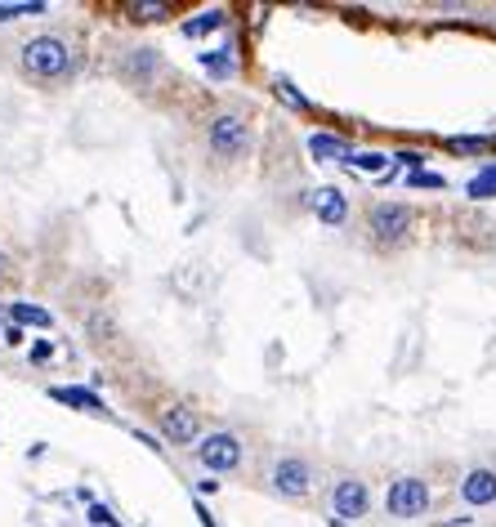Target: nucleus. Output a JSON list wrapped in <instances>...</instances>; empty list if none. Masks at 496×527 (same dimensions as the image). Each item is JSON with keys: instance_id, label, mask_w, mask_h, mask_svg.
I'll return each instance as SVG.
<instances>
[{"instance_id": "obj_1", "label": "nucleus", "mask_w": 496, "mask_h": 527, "mask_svg": "<svg viewBox=\"0 0 496 527\" xmlns=\"http://www.w3.org/2000/svg\"><path fill=\"white\" fill-rule=\"evenodd\" d=\"M23 72L36 81H63L76 72V54L63 36H32L23 45Z\"/></svg>"}, {"instance_id": "obj_2", "label": "nucleus", "mask_w": 496, "mask_h": 527, "mask_svg": "<svg viewBox=\"0 0 496 527\" xmlns=\"http://www.w3.org/2000/svg\"><path fill=\"white\" fill-rule=\"evenodd\" d=\"M367 228L380 246H403L416 228V215H412V206H403V201H376L371 215H367Z\"/></svg>"}, {"instance_id": "obj_3", "label": "nucleus", "mask_w": 496, "mask_h": 527, "mask_svg": "<svg viewBox=\"0 0 496 527\" xmlns=\"http://www.w3.org/2000/svg\"><path fill=\"white\" fill-rule=\"evenodd\" d=\"M206 139H211L215 157L237 161L251 148V126H246V117H237V112H219V117H211V126H206Z\"/></svg>"}, {"instance_id": "obj_4", "label": "nucleus", "mask_w": 496, "mask_h": 527, "mask_svg": "<svg viewBox=\"0 0 496 527\" xmlns=\"http://www.w3.org/2000/svg\"><path fill=\"white\" fill-rule=\"evenodd\" d=\"M385 510L394 514V519H421V514L429 510V487H425V478H398V483H389Z\"/></svg>"}, {"instance_id": "obj_5", "label": "nucleus", "mask_w": 496, "mask_h": 527, "mask_svg": "<svg viewBox=\"0 0 496 527\" xmlns=\"http://www.w3.org/2000/svg\"><path fill=\"white\" fill-rule=\"evenodd\" d=\"M197 461L215 474H228V469L242 465V443H237V434H228V429H219V434H206L202 443H197Z\"/></svg>"}, {"instance_id": "obj_6", "label": "nucleus", "mask_w": 496, "mask_h": 527, "mask_svg": "<svg viewBox=\"0 0 496 527\" xmlns=\"http://www.w3.org/2000/svg\"><path fill=\"white\" fill-rule=\"evenodd\" d=\"M367 505H371V492H367V483H362V478H340L336 492H331V510H336V523L362 519V514H367Z\"/></svg>"}, {"instance_id": "obj_7", "label": "nucleus", "mask_w": 496, "mask_h": 527, "mask_svg": "<svg viewBox=\"0 0 496 527\" xmlns=\"http://www.w3.org/2000/svg\"><path fill=\"white\" fill-rule=\"evenodd\" d=\"M161 434H166L170 443H179V447L202 443V420H197V411H193V407L175 402V407L161 411Z\"/></svg>"}, {"instance_id": "obj_8", "label": "nucleus", "mask_w": 496, "mask_h": 527, "mask_svg": "<svg viewBox=\"0 0 496 527\" xmlns=\"http://www.w3.org/2000/svg\"><path fill=\"white\" fill-rule=\"evenodd\" d=\"M269 483H273V492H282V496H304L313 483V469H309V461H300V456H282V461L273 465Z\"/></svg>"}, {"instance_id": "obj_9", "label": "nucleus", "mask_w": 496, "mask_h": 527, "mask_svg": "<svg viewBox=\"0 0 496 527\" xmlns=\"http://www.w3.org/2000/svg\"><path fill=\"white\" fill-rule=\"evenodd\" d=\"M461 501L470 505V510H483V505L496 501V474L492 469H470V474L461 478Z\"/></svg>"}, {"instance_id": "obj_10", "label": "nucleus", "mask_w": 496, "mask_h": 527, "mask_svg": "<svg viewBox=\"0 0 496 527\" xmlns=\"http://www.w3.org/2000/svg\"><path fill=\"white\" fill-rule=\"evenodd\" d=\"M309 210L322 219V224H345V215H349V197L340 193V188H318V193H309Z\"/></svg>"}, {"instance_id": "obj_11", "label": "nucleus", "mask_w": 496, "mask_h": 527, "mask_svg": "<svg viewBox=\"0 0 496 527\" xmlns=\"http://www.w3.org/2000/svg\"><path fill=\"white\" fill-rule=\"evenodd\" d=\"M309 157L313 161H345L354 157V143L340 139V134H309Z\"/></svg>"}, {"instance_id": "obj_12", "label": "nucleus", "mask_w": 496, "mask_h": 527, "mask_svg": "<svg viewBox=\"0 0 496 527\" xmlns=\"http://www.w3.org/2000/svg\"><path fill=\"white\" fill-rule=\"evenodd\" d=\"M50 398L54 402H68V407H76V411H94V416H103V411H108L94 389H81V385H54Z\"/></svg>"}, {"instance_id": "obj_13", "label": "nucleus", "mask_w": 496, "mask_h": 527, "mask_svg": "<svg viewBox=\"0 0 496 527\" xmlns=\"http://www.w3.org/2000/svg\"><path fill=\"white\" fill-rule=\"evenodd\" d=\"M197 63H202V72L211 76V81H228V76L237 72V50L233 45H224V50H206V54H197Z\"/></svg>"}, {"instance_id": "obj_14", "label": "nucleus", "mask_w": 496, "mask_h": 527, "mask_svg": "<svg viewBox=\"0 0 496 527\" xmlns=\"http://www.w3.org/2000/svg\"><path fill=\"white\" fill-rule=\"evenodd\" d=\"M219 27H228V9H202L197 18H188L179 32L188 36V41H202V36H211V32H219Z\"/></svg>"}, {"instance_id": "obj_15", "label": "nucleus", "mask_w": 496, "mask_h": 527, "mask_svg": "<svg viewBox=\"0 0 496 527\" xmlns=\"http://www.w3.org/2000/svg\"><path fill=\"white\" fill-rule=\"evenodd\" d=\"M121 72H126V81L148 85L152 76H157V50H130V59L121 63Z\"/></svg>"}, {"instance_id": "obj_16", "label": "nucleus", "mask_w": 496, "mask_h": 527, "mask_svg": "<svg viewBox=\"0 0 496 527\" xmlns=\"http://www.w3.org/2000/svg\"><path fill=\"white\" fill-rule=\"evenodd\" d=\"M5 313H9V322L14 327H54V318L45 309H36V304H23V300H14V304H5Z\"/></svg>"}, {"instance_id": "obj_17", "label": "nucleus", "mask_w": 496, "mask_h": 527, "mask_svg": "<svg viewBox=\"0 0 496 527\" xmlns=\"http://www.w3.org/2000/svg\"><path fill=\"white\" fill-rule=\"evenodd\" d=\"M465 197H470V201H492L496 197V161H483L479 175L465 184Z\"/></svg>"}, {"instance_id": "obj_18", "label": "nucleus", "mask_w": 496, "mask_h": 527, "mask_svg": "<svg viewBox=\"0 0 496 527\" xmlns=\"http://www.w3.org/2000/svg\"><path fill=\"white\" fill-rule=\"evenodd\" d=\"M126 14L135 23H161V18H170V5H161V0H130Z\"/></svg>"}, {"instance_id": "obj_19", "label": "nucleus", "mask_w": 496, "mask_h": 527, "mask_svg": "<svg viewBox=\"0 0 496 527\" xmlns=\"http://www.w3.org/2000/svg\"><path fill=\"white\" fill-rule=\"evenodd\" d=\"M389 152H354L349 157V170H367V175H389Z\"/></svg>"}, {"instance_id": "obj_20", "label": "nucleus", "mask_w": 496, "mask_h": 527, "mask_svg": "<svg viewBox=\"0 0 496 527\" xmlns=\"http://www.w3.org/2000/svg\"><path fill=\"white\" fill-rule=\"evenodd\" d=\"M496 143V134H456V139H447V148L452 152H483V148H492Z\"/></svg>"}, {"instance_id": "obj_21", "label": "nucleus", "mask_w": 496, "mask_h": 527, "mask_svg": "<svg viewBox=\"0 0 496 527\" xmlns=\"http://www.w3.org/2000/svg\"><path fill=\"white\" fill-rule=\"evenodd\" d=\"M23 14H45V0H18V5H0V23H9V18H23Z\"/></svg>"}, {"instance_id": "obj_22", "label": "nucleus", "mask_w": 496, "mask_h": 527, "mask_svg": "<svg viewBox=\"0 0 496 527\" xmlns=\"http://www.w3.org/2000/svg\"><path fill=\"white\" fill-rule=\"evenodd\" d=\"M273 90H278V99H282V103H291L295 112H309V99H304V94L295 90L291 81H282V76H278V85H273Z\"/></svg>"}, {"instance_id": "obj_23", "label": "nucleus", "mask_w": 496, "mask_h": 527, "mask_svg": "<svg viewBox=\"0 0 496 527\" xmlns=\"http://www.w3.org/2000/svg\"><path fill=\"white\" fill-rule=\"evenodd\" d=\"M407 188H447V179L434 175V170H412V175H407Z\"/></svg>"}, {"instance_id": "obj_24", "label": "nucleus", "mask_w": 496, "mask_h": 527, "mask_svg": "<svg viewBox=\"0 0 496 527\" xmlns=\"http://www.w3.org/2000/svg\"><path fill=\"white\" fill-rule=\"evenodd\" d=\"M90 527H121V519L108 510V505H99V501H90Z\"/></svg>"}, {"instance_id": "obj_25", "label": "nucleus", "mask_w": 496, "mask_h": 527, "mask_svg": "<svg viewBox=\"0 0 496 527\" xmlns=\"http://www.w3.org/2000/svg\"><path fill=\"white\" fill-rule=\"evenodd\" d=\"M394 161L398 166H407V175H412V170H425V152H416V148H407V152H394Z\"/></svg>"}, {"instance_id": "obj_26", "label": "nucleus", "mask_w": 496, "mask_h": 527, "mask_svg": "<svg viewBox=\"0 0 496 527\" xmlns=\"http://www.w3.org/2000/svg\"><path fill=\"white\" fill-rule=\"evenodd\" d=\"M50 358H54V344H50V340L32 344V362H50Z\"/></svg>"}, {"instance_id": "obj_27", "label": "nucleus", "mask_w": 496, "mask_h": 527, "mask_svg": "<svg viewBox=\"0 0 496 527\" xmlns=\"http://www.w3.org/2000/svg\"><path fill=\"white\" fill-rule=\"evenodd\" d=\"M0 340H5V344H23V327H14V322H9V327L0 331Z\"/></svg>"}, {"instance_id": "obj_28", "label": "nucleus", "mask_w": 496, "mask_h": 527, "mask_svg": "<svg viewBox=\"0 0 496 527\" xmlns=\"http://www.w3.org/2000/svg\"><path fill=\"white\" fill-rule=\"evenodd\" d=\"M193 510H197V519H202V527H215V519H211V510H206L202 501H193Z\"/></svg>"}, {"instance_id": "obj_29", "label": "nucleus", "mask_w": 496, "mask_h": 527, "mask_svg": "<svg viewBox=\"0 0 496 527\" xmlns=\"http://www.w3.org/2000/svg\"><path fill=\"white\" fill-rule=\"evenodd\" d=\"M197 492L211 496V492H219V483H215V478H202V483H197Z\"/></svg>"}, {"instance_id": "obj_30", "label": "nucleus", "mask_w": 496, "mask_h": 527, "mask_svg": "<svg viewBox=\"0 0 496 527\" xmlns=\"http://www.w3.org/2000/svg\"><path fill=\"white\" fill-rule=\"evenodd\" d=\"M9 273V260H5V251H0V277H5Z\"/></svg>"}]
</instances>
